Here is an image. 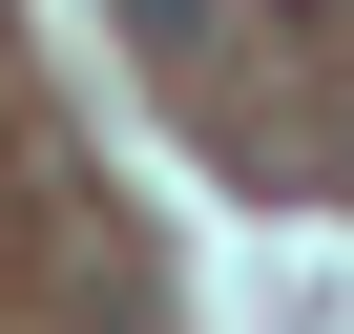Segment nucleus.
<instances>
[{"instance_id":"nucleus-1","label":"nucleus","mask_w":354,"mask_h":334,"mask_svg":"<svg viewBox=\"0 0 354 334\" xmlns=\"http://www.w3.org/2000/svg\"><path fill=\"white\" fill-rule=\"evenodd\" d=\"M146 21H209V0H146Z\"/></svg>"}]
</instances>
